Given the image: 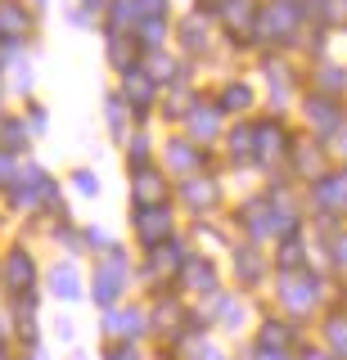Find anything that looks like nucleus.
<instances>
[{"mask_svg": "<svg viewBox=\"0 0 347 360\" xmlns=\"http://www.w3.org/2000/svg\"><path fill=\"white\" fill-rule=\"evenodd\" d=\"M122 288H127V257L113 252L104 266H99V275H95V302L99 307H113V302L122 297Z\"/></svg>", "mask_w": 347, "mask_h": 360, "instance_id": "1", "label": "nucleus"}, {"mask_svg": "<svg viewBox=\"0 0 347 360\" xmlns=\"http://www.w3.org/2000/svg\"><path fill=\"white\" fill-rule=\"evenodd\" d=\"M136 234H140V243H149V248L172 239V212H167V202L163 207H136Z\"/></svg>", "mask_w": 347, "mask_h": 360, "instance_id": "2", "label": "nucleus"}, {"mask_svg": "<svg viewBox=\"0 0 347 360\" xmlns=\"http://www.w3.org/2000/svg\"><path fill=\"white\" fill-rule=\"evenodd\" d=\"M32 279H37V262L27 257V248H14L5 257V288L23 297V292H32Z\"/></svg>", "mask_w": 347, "mask_h": 360, "instance_id": "3", "label": "nucleus"}, {"mask_svg": "<svg viewBox=\"0 0 347 360\" xmlns=\"http://www.w3.org/2000/svg\"><path fill=\"white\" fill-rule=\"evenodd\" d=\"M167 198V180L149 167H136V207H163Z\"/></svg>", "mask_w": 347, "mask_h": 360, "instance_id": "4", "label": "nucleus"}, {"mask_svg": "<svg viewBox=\"0 0 347 360\" xmlns=\"http://www.w3.org/2000/svg\"><path fill=\"white\" fill-rule=\"evenodd\" d=\"M27 27H32V14L18 0H0V41H18V37H27Z\"/></svg>", "mask_w": 347, "mask_h": 360, "instance_id": "5", "label": "nucleus"}, {"mask_svg": "<svg viewBox=\"0 0 347 360\" xmlns=\"http://www.w3.org/2000/svg\"><path fill=\"white\" fill-rule=\"evenodd\" d=\"M307 117H311V127H316V135H334L339 122H343V108L334 104L329 95H324V99H307Z\"/></svg>", "mask_w": 347, "mask_h": 360, "instance_id": "6", "label": "nucleus"}, {"mask_svg": "<svg viewBox=\"0 0 347 360\" xmlns=\"http://www.w3.org/2000/svg\"><path fill=\"white\" fill-rule=\"evenodd\" d=\"M289 144V135L275 127V122H266V127H257L253 131V153H257V162H271V158L279 153Z\"/></svg>", "mask_w": 347, "mask_h": 360, "instance_id": "7", "label": "nucleus"}, {"mask_svg": "<svg viewBox=\"0 0 347 360\" xmlns=\"http://www.w3.org/2000/svg\"><path fill=\"white\" fill-rule=\"evenodd\" d=\"M316 202L329 212H343L347 207V176H324L316 180Z\"/></svg>", "mask_w": 347, "mask_h": 360, "instance_id": "8", "label": "nucleus"}, {"mask_svg": "<svg viewBox=\"0 0 347 360\" xmlns=\"http://www.w3.org/2000/svg\"><path fill=\"white\" fill-rule=\"evenodd\" d=\"M181 284L185 288H198V292H208L212 284H217V266L203 262V257H189L185 270H181Z\"/></svg>", "mask_w": 347, "mask_h": 360, "instance_id": "9", "label": "nucleus"}, {"mask_svg": "<svg viewBox=\"0 0 347 360\" xmlns=\"http://www.w3.org/2000/svg\"><path fill=\"white\" fill-rule=\"evenodd\" d=\"M50 292L59 302H77V297H82V279H77V270L72 266H54L50 270Z\"/></svg>", "mask_w": 347, "mask_h": 360, "instance_id": "10", "label": "nucleus"}, {"mask_svg": "<svg viewBox=\"0 0 347 360\" xmlns=\"http://www.w3.org/2000/svg\"><path fill=\"white\" fill-rule=\"evenodd\" d=\"M127 104L136 108V112H144V108L153 104V82H149V72H136V68L127 72Z\"/></svg>", "mask_w": 347, "mask_h": 360, "instance_id": "11", "label": "nucleus"}, {"mask_svg": "<svg viewBox=\"0 0 347 360\" xmlns=\"http://www.w3.org/2000/svg\"><path fill=\"white\" fill-rule=\"evenodd\" d=\"M167 162H181V172H198V167H203V153L194 149V144H185V140H172L167 144Z\"/></svg>", "mask_w": 347, "mask_h": 360, "instance_id": "12", "label": "nucleus"}, {"mask_svg": "<svg viewBox=\"0 0 347 360\" xmlns=\"http://www.w3.org/2000/svg\"><path fill=\"white\" fill-rule=\"evenodd\" d=\"M181 194H185V202H189L194 212H203V207H212V202H217V185H208V180H189Z\"/></svg>", "mask_w": 347, "mask_h": 360, "instance_id": "13", "label": "nucleus"}, {"mask_svg": "<svg viewBox=\"0 0 347 360\" xmlns=\"http://www.w3.org/2000/svg\"><path fill=\"white\" fill-rule=\"evenodd\" d=\"M104 329L118 333V338H131V329H144V315H140V311H113V315L104 320Z\"/></svg>", "mask_w": 347, "mask_h": 360, "instance_id": "14", "label": "nucleus"}, {"mask_svg": "<svg viewBox=\"0 0 347 360\" xmlns=\"http://www.w3.org/2000/svg\"><path fill=\"white\" fill-rule=\"evenodd\" d=\"M189 131H194V140H217V108L198 104L194 122H189Z\"/></svg>", "mask_w": 347, "mask_h": 360, "instance_id": "15", "label": "nucleus"}, {"mask_svg": "<svg viewBox=\"0 0 347 360\" xmlns=\"http://www.w3.org/2000/svg\"><path fill=\"white\" fill-rule=\"evenodd\" d=\"M221 18H226L230 27H244V22H253V0H226V5H221Z\"/></svg>", "mask_w": 347, "mask_h": 360, "instance_id": "16", "label": "nucleus"}, {"mask_svg": "<svg viewBox=\"0 0 347 360\" xmlns=\"http://www.w3.org/2000/svg\"><path fill=\"white\" fill-rule=\"evenodd\" d=\"M244 104H253V90H248V86H226V95H221V104H217V108L239 112Z\"/></svg>", "mask_w": 347, "mask_h": 360, "instance_id": "17", "label": "nucleus"}, {"mask_svg": "<svg viewBox=\"0 0 347 360\" xmlns=\"http://www.w3.org/2000/svg\"><path fill=\"white\" fill-rule=\"evenodd\" d=\"M324 333H329L334 352L347 356V315H329V324H324Z\"/></svg>", "mask_w": 347, "mask_h": 360, "instance_id": "18", "label": "nucleus"}, {"mask_svg": "<svg viewBox=\"0 0 347 360\" xmlns=\"http://www.w3.org/2000/svg\"><path fill=\"white\" fill-rule=\"evenodd\" d=\"M104 104H108V127H113V135L122 140V135H127V104H122L118 95H108Z\"/></svg>", "mask_w": 347, "mask_h": 360, "instance_id": "19", "label": "nucleus"}, {"mask_svg": "<svg viewBox=\"0 0 347 360\" xmlns=\"http://www.w3.org/2000/svg\"><path fill=\"white\" fill-rule=\"evenodd\" d=\"M239 279L244 284H257V279H262V257L257 252H239Z\"/></svg>", "mask_w": 347, "mask_h": 360, "instance_id": "20", "label": "nucleus"}, {"mask_svg": "<svg viewBox=\"0 0 347 360\" xmlns=\"http://www.w3.org/2000/svg\"><path fill=\"white\" fill-rule=\"evenodd\" d=\"M289 342V329L279 320H266V329H262V347L266 352H275V347H284Z\"/></svg>", "mask_w": 347, "mask_h": 360, "instance_id": "21", "label": "nucleus"}, {"mask_svg": "<svg viewBox=\"0 0 347 360\" xmlns=\"http://www.w3.org/2000/svg\"><path fill=\"white\" fill-rule=\"evenodd\" d=\"M298 262H302V248H298V239H294V234H289V243L279 248V266H284L289 275H294V270H298Z\"/></svg>", "mask_w": 347, "mask_h": 360, "instance_id": "22", "label": "nucleus"}, {"mask_svg": "<svg viewBox=\"0 0 347 360\" xmlns=\"http://www.w3.org/2000/svg\"><path fill=\"white\" fill-rule=\"evenodd\" d=\"M14 180H18L14 153H5V149H0V189H14Z\"/></svg>", "mask_w": 347, "mask_h": 360, "instance_id": "23", "label": "nucleus"}, {"mask_svg": "<svg viewBox=\"0 0 347 360\" xmlns=\"http://www.w3.org/2000/svg\"><path fill=\"white\" fill-rule=\"evenodd\" d=\"M149 77H158V82H167V77H172V63H167V54H149Z\"/></svg>", "mask_w": 347, "mask_h": 360, "instance_id": "24", "label": "nucleus"}, {"mask_svg": "<svg viewBox=\"0 0 347 360\" xmlns=\"http://www.w3.org/2000/svg\"><path fill=\"white\" fill-rule=\"evenodd\" d=\"M14 86H18V95H27V90H32V72H27V63H18V68H14Z\"/></svg>", "mask_w": 347, "mask_h": 360, "instance_id": "25", "label": "nucleus"}, {"mask_svg": "<svg viewBox=\"0 0 347 360\" xmlns=\"http://www.w3.org/2000/svg\"><path fill=\"white\" fill-rule=\"evenodd\" d=\"M72 180H77V189H82V194H95V189H99V180H95L91 172H77Z\"/></svg>", "mask_w": 347, "mask_h": 360, "instance_id": "26", "label": "nucleus"}, {"mask_svg": "<svg viewBox=\"0 0 347 360\" xmlns=\"http://www.w3.org/2000/svg\"><path fill=\"white\" fill-rule=\"evenodd\" d=\"M27 127H37L32 135H41V131H46V108H32V112H27Z\"/></svg>", "mask_w": 347, "mask_h": 360, "instance_id": "27", "label": "nucleus"}, {"mask_svg": "<svg viewBox=\"0 0 347 360\" xmlns=\"http://www.w3.org/2000/svg\"><path fill=\"white\" fill-rule=\"evenodd\" d=\"M72 333H77L72 320H59V338H63V342H72Z\"/></svg>", "mask_w": 347, "mask_h": 360, "instance_id": "28", "label": "nucleus"}, {"mask_svg": "<svg viewBox=\"0 0 347 360\" xmlns=\"http://www.w3.org/2000/svg\"><path fill=\"white\" fill-rule=\"evenodd\" d=\"M262 360H289V356H279V352H266V347H262Z\"/></svg>", "mask_w": 347, "mask_h": 360, "instance_id": "29", "label": "nucleus"}, {"mask_svg": "<svg viewBox=\"0 0 347 360\" xmlns=\"http://www.w3.org/2000/svg\"><path fill=\"white\" fill-rule=\"evenodd\" d=\"M307 360H334V356H320V352H307Z\"/></svg>", "mask_w": 347, "mask_h": 360, "instance_id": "30", "label": "nucleus"}, {"mask_svg": "<svg viewBox=\"0 0 347 360\" xmlns=\"http://www.w3.org/2000/svg\"><path fill=\"white\" fill-rule=\"evenodd\" d=\"M0 342H5V320H0Z\"/></svg>", "mask_w": 347, "mask_h": 360, "instance_id": "31", "label": "nucleus"}, {"mask_svg": "<svg viewBox=\"0 0 347 360\" xmlns=\"http://www.w3.org/2000/svg\"><path fill=\"white\" fill-rule=\"evenodd\" d=\"M86 5H91V9H99V0H86Z\"/></svg>", "mask_w": 347, "mask_h": 360, "instance_id": "32", "label": "nucleus"}, {"mask_svg": "<svg viewBox=\"0 0 347 360\" xmlns=\"http://www.w3.org/2000/svg\"><path fill=\"white\" fill-rule=\"evenodd\" d=\"M0 360H9V356H5V347H0Z\"/></svg>", "mask_w": 347, "mask_h": 360, "instance_id": "33", "label": "nucleus"}, {"mask_svg": "<svg viewBox=\"0 0 347 360\" xmlns=\"http://www.w3.org/2000/svg\"><path fill=\"white\" fill-rule=\"evenodd\" d=\"M32 5H46V0H32Z\"/></svg>", "mask_w": 347, "mask_h": 360, "instance_id": "34", "label": "nucleus"}, {"mask_svg": "<svg viewBox=\"0 0 347 360\" xmlns=\"http://www.w3.org/2000/svg\"><path fill=\"white\" fill-rule=\"evenodd\" d=\"M37 360H46V356H37Z\"/></svg>", "mask_w": 347, "mask_h": 360, "instance_id": "35", "label": "nucleus"}]
</instances>
